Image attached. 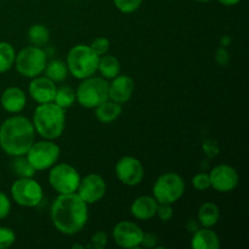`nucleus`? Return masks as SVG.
Here are the masks:
<instances>
[{
    "instance_id": "obj_1",
    "label": "nucleus",
    "mask_w": 249,
    "mask_h": 249,
    "mask_svg": "<svg viewBox=\"0 0 249 249\" xmlns=\"http://www.w3.org/2000/svg\"><path fill=\"white\" fill-rule=\"evenodd\" d=\"M50 214L53 226L65 235L80 232L89 219L88 204L75 192L60 195L53 201Z\"/></svg>"
},
{
    "instance_id": "obj_2",
    "label": "nucleus",
    "mask_w": 249,
    "mask_h": 249,
    "mask_svg": "<svg viewBox=\"0 0 249 249\" xmlns=\"http://www.w3.org/2000/svg\"><path fill=\"white\" fill-rule=\"evenodd\" d=\"M36 138L33 123L23 116H14L0 126V147L5 153L16 157L24 156Z\"/></svg>"
},
{
    "instance_id": "obj_3",
    "label": "nucleus",
    "mask_w": 249,
    "mask_h": 249,
    "mask_svg": "<svg viewBox=\"0 0 249 249\" xmlns=\"http://www.w3.org/2000/svg\"><path fill=\"white\" fill-rule=\"evenodd\" d=\"M33 126L46 140H55L62 135L66 125L65 109L55 102L39 104L33 114Z\"/></svg>"
},
{
    "instance_id": "obj_4",
    "label": "nucleus",
    "mask_w": 249,
    "mask_h": 249,
    "mask_svg": "<svg viewBox=\"0 0 249 249\" xmlns=\"http://www.w3.org/2000/svg\"><path fill=\"white\" fill-rule=\"evenodd\" d=\"M99 58L89 45H75L67 55L68 72L77 79H87L97 71Z\"/></svg>"
},
{
    "instance_id": "obj_5",
    "label": "nucleus",
    "mask_w": 249,
    "mask_h": 249,
    "mask_svg": "<svg viewBox=\"0 0 249 249\" xmlns=\"http://www.w3.org/2000/svg\"><path fill=\"white\" fill-rule=\"evenodd\" d=\"M75 100L85 108H95L108 100V83L104 78L89 77L83 79L75 91Z\"/></svg>"
},
{
    "instance_id": "obj_6",
    "label": "nucleus",
    "mask_w": 249,
    "mask_h": 249,
    "mask_svg": "<svg viewBox=\"0 0 249 249\" xmlns=\"http://www.w3.org/2000/svg\"><path fill=\"white\" fill-rule=\"evenodd\" d=\"M152 192L158 203L173 204L184 195L185 181L177 173H164L157 178Z\"/></svg>"
},
{
    "instance_id": "obj_7",
    "label": "nucleus",
    "mask_w": 249,
    "mask_h": 249,
    "mask_svg": "<svg viewBox=\"0 0 249 249\" xmlns=\"http://www.w3.org/2000/svg\"><path fill=\"white\" fill-rule=\"evenodd\" d=\"M15 63H16V70L18 71L19 74L27 78H34L44 72L48 58L43 48L31 45L22 49L17 53Z\"/></svg>"
},
{
    "instance_id": "obj_8",
    "label": "nucleus",
    "mask_w": 249,
    "mask_h": 249,
    "mask_svg": "<svg viewBox=\"0 0 249 249\" xmlns=\"http://www.w3.org/2000/svg\"><path fill=\"white\" fill-rule=\"evenodd\" d=\"M80 175L73 165L67 163L53 164L49 173V182L58 194H73L77 191L80 181Z\"/></svg>"
},
{
    "instance_id": "obj_9",
    "label": "nucleus",
    "mask_w": 249,
    "mask_h": 249,
    "mask_svg": "<svg viewBox=\"0 0 249 249\" xmlns=\"http://www.w3.org/2000/svg\"><path fill=\"white\" fill-rule=\"evenodd\" d=\"M61 150L57 143L53 140H43L33 142L28 152L26 153L27 160H29L36 170H45L56 164L60 158Z\"/></svg>"
},
{
    "instance_id": "obj_10",
    "label": "nucleus",
    "mask_w": 249,
    "mask_h": 249,
    "mask_svg": "<svg viewBox=\"0 0 249 249\" xmlns=\"http://www.w3.org/2000/svg\"><path fill=\"white\" fill-rule=\"evenodd\" d=\"M11 196L19 206L33 208L43 201V189L33 178H18L11 186Z\"/></svg>"
},
{
    "instance_id": "obj_11",
    "label": "nucleus",
    "mask_w": 249,
    "mask_h": 249,
    "mask_svg": "<svg viewBox=\"0 0 249 249\" xmlns=\"http://www.w3.org/2000/svg\"><path fill=\"white\" fill-rule=\"evenodd\" d=\"M116 175L122 184L126 186H136L143 180L145 169L138 158L125 156L117 162Z\"/></svg>"
},
{
    "instance_id": "obj_12",
    "label": "nucleus",
    "mask_w": 249,
    "mask_h": 249,
    "mask_svg": "<svg viewBox=\"0 0 249 249\" xmlns=\"http://www.w3.org/2000/svg\"><path fill=\"white\" fill-rule=\"evenodd\" d=\"M107 185L104 178L99 174H89L80 179L77 189V195L87 204L101 201L106 195Z\"/></svg>"
},
{
    "instance_id": "obj_13",
    "label": "nucleus",
    "mask_w": 249,
    "mask_h": 249,
    "mask_svg": "<svg viewBox=\"0 0 249 249\" xmlns=\"http://www.w3.org/2000/svg\"><path fill=\"white\" fill-rule=\"evenodd\" d=\"M211 187L221 194L231 192L237 187L240 178L233 167L229 164H219L214 167L209 173Z\"/></svg>"
},
{
    "instance_id": "obj_14",
    "label": "nucleus",
    "mask_w": 249,
    "mask_h": 249,
    "mask_svg": "<svg viewBox=\"0 0 249 249\" xmlns=\"http://www.w3.org/2000/svg\"><path fill=\"white\" fill-rule=\"evenodd\" d=\"M143 231L131 221H121L113 229V240L122 248H138L141 246Z\"/></svg>"
},
{
    "instance_id": "obj_15",
    "label": "nucleus",
    "mask_w": 249,
    "mask_h": 249,
    "mask_svg": "<svg viewBox=\"0 0 249 249\" xmlns=\"http://www.w3.org/2000/svg\"><path fill=\"white\" fill-rule=\"evenodd\" d=\"M134 88L135 84L133 78L118 74L112 79V83H108V99L117 104H125L133 96Z\"/></svg>"
},
{
    "instance_id": "obj_16",
    "label": "nucleus",
    "mask_w": 249,
    "mask_h": 249,
    "mask_svg": "<svg viewBox=\"0 0 249 249\" xmlns=\"http://www.w3.org/2000/svg\"><path fill=\"white\" fill-rule=\"evenodd\" d=\"M56 85L48 77H34L29 83L28 91L32 99L38 104H48L53 102L56 94Z\"/></svg>"
},
{
    "instance_id": "obj_17",
    "label": "nucleus",
    "mask_w": 249,
    "mask_h": 249,
    "mask_svg": "<svg viewBox=\"0 0 249 249\" xmlns=\"http://www.w3.org/2000/svg\"><path fill=\"white\" fill-rule=\"evenodd\" d=\"M1 106L9 113H19L23 111L27 104V96L22 89L17 87H10L4 90L1 95Z\"/></svg>"
},
{
    "instance_id": "obj_18",
    "label": "nucleus",
    "mask_w": 249,
    "mask_h": 249,
    "mask_svg": "<svg viewBox=\"0 0 249 249\" xmlns=\"http://www.w3.org/2000/svg\"><path fill=\"white\" fill-rule=\"evenodd\" d=\"M158 202L155 197L151 196H140L133 202L130 207V212L134 218L139 220H148L156 216Z\"/></svg>"
},
{
    "instance_id": "obj_19",
    "label": "nucleus",
    "mask_w": 249,
    "mask_h": 249,
    "mask_svg": "<svg viewBox=\"0 0 249 249\" xmlns=\"http://www.w3.org/2000/svg\"><path fill=\"white\" fill-rule=\"evenodd\" d=\"M191 246L195 249H218L220 247V241L211 228H203L194 233Z\"/></svg>"
},
{
    "instance_id": "obj_20",
    "label": "nucleus",
    "mask_w": 249,
    "mask_h": 249,
    "mask_svg": "<svg viewBox=\"0 0 249 249\" xmlns=\"http://www.w3.org/2000/svg\"><path fill=\"white\" fill-rule=\"evenodd\" d=\"M122 113V105L112 101V100H106L105 102L100 104L99 106L95 107V116L97 121L104 124L112 123L116 121Z\"/></svg>"
},
{
    "instance_id": "obj_21",
    "label": "nucleus",
    "mask_w": 249,
    "mask_h": 249,
    "mask_svg": "<svg viewBox=\"0 0 249 249\" xmlns=\"http://www.w3.org/2000/svg\"><path fill=\"white\" fill-rule=\"evenodd\" d=\"M220 219V209L215 203H203L197 213V220L203 228H213Z\"/></svg>"
},
{
    "instance_id": "obj_22",
    "label": "nucleus",
    "mask_w": 249,
    "mask_h": 249,
    "mask_svg": "<svg viewBox=\"0 0 249 249\" xmlns=\"http://www.w3.org/2000/svg\"><path fill=\"white\" fill-rule=\"evenodd\" d=\"M97 71H100L102 77L106 79H113L117 75L121 74V62L116 56L105 53V55L100 56Z\"/></svg>"
},
{
    "instance_id": "obj_23",
    "label": "nucleus",
    "mask_w": 249,
    "mask_h": 249,
    "mask_svg": "<svg viewBox=\"0 0 249 249\" xmlns=\"http://www.w3.org/2000/svg\"><path fill=\"white\" fill-rule=\"evenodd\" d=\"M44 72H45V77L53 80V83L63 82L67 78L68 73H70L68 72L67 63L61 60H53L46 63Z\"/></svg>"
},
{
    "instance_id": "obj_24",
    "label": "nucleus",
    "mask_w": 249,
    "mask_h": 249,
    "mask_svg": "<svg viewBox=\"0 0 249 249\" xmlns=\"http://www.w3.org/2000/svg\"><path fill=\"white\" fill-rule=\"evenodd\" d=\"M28 39L32 45L43 48L50 40V31L45 24H32L28 29Z\"/></svg>"
},
{
    "instance_id": "obj_25",
    "label": "nucleus",
    "mask_w": 249,
    "mask_h": 249,
    "mask_svg": "<svg viewBox=\"0 0 249 249\" xmlns=\"http://www.w3.org/2000/svg\"><path fill=\"white\" fill-rule=\"evenodd\" d=\"M11 169L18 178H33L36 170L24 156H16L11 163Z\"/></svg>"
},
{
    "instance_id": "obj_26",
    "label": "nucleus",
    "mask_w": 249,
    "mask_h": 249,
    "mask_svg": "<svg viewBox=\"0 0 249 249\" xmlns=\"http://www.w3.org/2000/svg\"><path fill=\"white\" fill-rule=\"evenodd\" d=\"M16 53L14 46L7 41H0V73L9 71L14 66Z\"/></svg>"
},
{
    "instance_id": "obj_27",
    "label": "nucleus",
    "mask_w": 249,
    "mask_h": 249,
    "mask_svg": "<svg viewBox=\"0 0 249 249\" xmlns=\"http://www.w3.org/2000/svg\"><path fill=\"white\" fill-rule=\"evenodd\" d=\"M75 101V91L68 85H62V87L56 89L55 97H53V102L61 108L66 109L70 108Z\"/></svg>"
},
{
    "instance_id": "obj_28",
    "label": "nucleus",
    "mask_w": 249,
    "mask_h": 249,
    "mask_svg": "<svg viewBox=\"0 0 249 249\" xmlns=\"http://www.w3.org/2000/svg\"><path fill=\"white\" fill-rule=\"evenodd\" d=\"M117 9L123 14L135 12L142 4V0H113Z\"/></svg>"
},
{
    "instance_id": "obj_29",
    "label": "nucleus",
    "mask_w": 249,
    "mask_h": 249,
    "mask_svg": "<svg viewBox=\"0 0 249 249\" xmlns=\"http://www.w3.org/2000/svg\"><path fill=\"white\" fill-rule=\"evenodd\" d=\"M16 241V235H15L14 230L10 228H5V226H0V249L9 248Z\"/></svg>"
},
{
    "instance_id": "obj_30",
    "label": "nucleus",
    "mask_w": 249,
    "mask_h": 249,
    "mask_svg": "<svg viewBox=\"0 0 249 249\" xmlns=\"http://www.w3.org/2000/svg\"><path fill=\"white\" fill-rule=\"evenodd\" d=\"M192 185L198 191H207L211 187V178L207 173H198L192 179Z\"/></svg>"
},
{
    "instance_id": "obj_31",
    "label": "nucleus",
    "mask_w": 249,
    "mask_h": 249,
    "mask_svg": "<svg viewBox=\"0 0 249 249\" xmlns=\"http://www.w3.org/2000/svg\"><path fill=\"white\" fill-rule=\"evenodd\" d=\"M89 46L94 50L95 53H97L99 56H102L108 53L109 40L107 38H104V36H99L95 40H92V43Z\"/></svg>"
},
{
    "instance_id": "obj_32",
    "label": "nucleus",
    "mask_w": 249,
    "mask_h": 249,
    "mask_svg": "<svg viewBox=\"0 0 249 249\" xmlns=\"http://www.w3.org/2000/svg\"><path fill=\"white\" fill-rule=\"evenodd\" d=\"M202 147H203L204 153H206L208 158H215L216 156L219 155V151H220L219 143L216 142V140H214V139H206V140L203 141Z\"/></svg>"
},
{
    "instance_id": "obj_33",
    "label": "nucleus",
    "mask_w": 249,
    "mask_h": 249,
    "mask_svg": "<svg viewBox=\"0 0 249 249\" xmlns=\"http://www.w3.org/2000/svg\"><path fill=\"white\" fill-rule=\"evenodd\" d=\"M173 212L172 204L168 203H158L157 211H156V215L160 218V220L162 221H169L173 218Z\"/></svg>"
},
{
    "instance_id": "obj_34",
    "label": "nucleus",
    "mask_w": 249,
    "mask_h": 249,
    "mask_svg": "<svg viewBox=\"0 0 249 249\" xmlns=\"http://www.w3.org/2000/svg\"><path fill=\"white\" fill-rule=\"evenodd\" d=\"M11 211V203H10V199L4 192L0 191V220L5 219L10 214Z\"/></svg>"
},
{
    "instance_id": "obj_35",
    "label": "nucleus",
    "mask_w": 249,
    "mask_h": 249,
    "mask_svg": "<svg viewBox=\"0 0 249 249\" xmlns=\"http://www.w3.org/2000/svg\"><path fill=\"white\" fill-rule=\"evenodd\" d=\"M92 247L101 249L106 247L107 242H108V237H107V233L104 231H97L94 236L91 237Z\"/></svg>"
},
{
    "instance_id": "obj_36",
    "label": "nucleus",
    "mask_w": 249,
    "mask_h": 249,
    "mask_svg": "<svg viewBox=\"0 0 249 249\" xmlns=\"http://www.w3.org/2000/svg\"><path fill=\"white\" fill-rule=\"evenodd\" d=\"M215 61L219 66H226L230 61V53H229L226 46H220L215 53Z\"/></svg>"
},
{
    "instance_id": "obj_37",
    "label": "nucleus",
    "mask_w": 249,
    "mask_h": 249,
    "mask_svg": "<svg viewBox=\"0 0 249 249\" xmlns=\"http://www.w3.org/2000/svg\"><path fill=\"white\" fill-rule=\"evenodd\" d=\"M158 238L155 233H143L142 242H141V246L146 248H156L157 247Z\"/></svg>"
},
{
    "instance_id": "obj_38",
    "label": "nucleus",
    "mask_w": 249,
    "mask_h": 249,
    "mask_svg": "<svg viewBox=\"0 0 249 249\" xmlns=\"http://www.w3.org/2000/svg\"><path fill=\"white\" fill-rule=\"evenodd\" d=\"M198 229H201V224L198 223V220L197 219H189L186 223V230L189 231V232L191 233H195L196 232Z\"/></svg>"
},
{
    "instance_id": "obj_39",
    "label": "nucleus",
    "mask_w": 249,
    "mask_h": 249,
    "mask_svg": "<svg viewBox=\"0 0 249 249\" xmlns=\"http://www.w3.org/2000/svg\"><path fill=\"white\" fill-rule=\"evenodd\" d=\"M220 4L225 5V6H233V5L238 4V2L241 1V0H218Z\"/></svg>"
},
{
    "instance_id": "obj_40",
    "label": "nucleus",
    "mask_w": 249,
    "mask_h": 249,
    "mask_svg": "<svg viewBox=\"0 0 249 249\" xmlns=\"http://www.w3.org/2000/svg\"><path fill=\"white\" fill-rule=\"evenodd\" d=\"M230 43H231V39L229 38L228 36H223V38H221V45H223V46L230 45Z\"/></svg>"
},
{
    "instance_id": "obj_41",
    "label": "nucleus",
    "mask_w": 249,
    "mask_h": 249,
    "mask_svg": "<svg viewBox=\"0 0 249 249\" xmlns=\"http://www.w3.org/2000/svg\"><path fill=\"white\" fill-rule=\"evenodd\" d=\"M196 1H199V2H208V1H211V0H196Z\"/></svg>"
}]
</instances>
